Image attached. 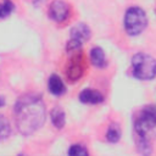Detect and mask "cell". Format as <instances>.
I'll return each mask as SVG.
<instances>
[{
    "mask_svg": "<svg viewBox=\"0 0 156 156\" xmlns=\"http://www.w3.org/2000/svg\"><path fill=\"white\" fill-rule=\"evenodd\" d=\"M79 100L84 104H99L104 101V96L101 93L94 89H84L79 94Z\"/></svg>",
    "mask_w": 156,
    "mask_h": 156,
    "instance_id": "obj_8",
    "label": "cell"
},
{
    "mask_svg": "<svg viewBox=\"0 0 156 156\" xmlns=\"http://www.w3.org/2000/svg\"><path fill=\"white\" fill-rule=\"evenodd\" d=\"M69 12V7L68 5L62 1V0H55L54 2H51L50 5V10H49V15L50 17L56 21V22H61L63 20L67 18Z\"/></svg>",
    "mask_w": 156,
    "mask_h": 156,
    "instance_id": "obj_6",
    "label": "cell"
},
{
    "mask_svg": "<svg viewBox=\"0 0 156 156\" xmlns=\"http://www.w3.org/2000/svg\"><path fill=\"white\" fill-rule=\"evenodd\" d=\"M90 38V29L84 23L76 24L71 30V40L67 44V51L77 50Z\"/></svg>",
    "mask_w": 156,
    "mask_h": 156,
    "instance_id": "obj_5",
    "label": "cell"
},
{
    "mask_svg": "<svg viewBox=\"0 0 156 156\" xmlns=\"http://www.w3.org/2000/svg\"><path fill=\"white\" fill-rule=\"evenodd\" d=\"M84 71V65H83V55L80 54L79 56H74L71 62H69V66H68V69H67V76L72 79V80H76V79H79V77L82 76Z\"/></svg>",
    "mask_w": 156,
    "mask_h": 156,
    "instance_id": "obj_7",
    "label": "cell"
},
{
    "mask_svg": "<svg viewBox=\"0 0 156 156\" xmlns=\"http://www.w3.org/2000/svg\"><path fill=\"white\" fill-rule=\"evenodd\" d=\"M10 134V126L7 123V121L0 116V138H7Z\"/></svg>",
    "mask_w": 156,
    "mask_h": 156,
    "instance_id": "obj_14",
    "label": "cell"
},
{
    "mask_svg": "<svg viewBox=\"0 0 156 156\" xmlns=\"http://www.w3.org/2000/svg\"><path fill=\"white\" fill-rule=\"evenodd\" d=\"M49 90L54 94V95H62L66 90L63 82L61 80V78L57 74H51L49 78Z\"/></svg>",
    "mask_w": 156,
    "mask_h": 156,
    "instance_id": "obj_9",
    "label": "cell"
},
{
    "mask_svg": "<svg viewBox=\"0 0 156 156\" xmlns=\"http://www.w3.org/2000/svg\"><path fill=\"white\" fill-rule=\"evenodd\" d=\"M133 74L138 79L150 80L156 76V60L144 52L136 54L132 60Z\"/></svg>",
    "mask_w": 156,
    "mask_h": 156,
    "instance_id": "obj_2",
    "label": "cell"
},
{
    "mask_svg": "<svg viewBox=\"0 0 156 156\" xmlns=\"http://www.w3.org/2000/svg\"><path fill=\"white\" fill-rule=\"evenodd\" d=\"M156 127V108L152 106L144 107L135 119V132L138 136L147 138L149 133Z\"/></svg>",
    "mask_w": 156,
    "mask_h": 156,
    "instance_id": "obj_4",
    "label": "cell"
},
{
    "mask_svg": "<svg viewBox=\"0 0 156 156\" xmlns=\"http://www.w3.org/2000/svg\"><path fill=\"white\" fill-rule=\"evenodd\" d=\"M46 0H34V4L37 5V6H39V5H41V4H44Z\"/></svg>",
    "mask_w": 156,
    "mask_h": 156,
    "instance_id": "obj_16",
    "label": "cell"
},
{
    "mask_svg": "<svg viewBox=\"0 0 156 156\" xmlns=\"http://www.w3.org/2000/svg\"><path fill=\"white\" fill-rule=\"evenodd\" d=\"M106 138H107V140L111 141V143H116V141H118L119 138H121V130H119L118 126H116V124H111V126L108 127V129H107Z\"/></svg>",
    "mask_w": 156,
    "mask_h": 156,
    "instance_id": "obj_12",
    "label": "cell"
},
{
    "mask_svg": "<svg viewBox=\"0 0 156 156\" xmlns=\"http://www.w3.org/2000/svg\"><path fill=\"white\" fill-rule=\"evenodd\" d=\"M16 126L23 135H30L45 122V106L40 98L26 95L18 99L13 108Z\"/></svg>",
    "mask_w": 156,
    "mask_h": 156,
    "instance_id": "obj_1",
    "label": "cell"
},
{
    "mask_svg": "<svg viewBox=\"0 0 156 156\" xmlns=\"http://www.w3.org/2000/svg\"><path fill=\"white\" fill-rule=\"evenodd\" d=\"M68 154L76 156V155H88L89 152H88V150H87L84 146H82V145H72L71 149L68 150Z\"/></svg>",
    "mask_w": 156,
    "mask_h": 156,
    "instance_id": "obj_15",
    "label": "cell"
},
{
    "mask_svg": "<svg viewBox=\"0 0 156 156\" xmlns=\"http://www.w3.org/2000/svg\"><path fill=\"white\" fill-rule=\"evenodd\" d=\"M13 10V5L10 0H2L0 2V18L9 16Z\"/></svg>",
    "mask_w": 156,
    "mask_h": 156,
    "instance_id": "obj_13",
    "label": "cell"
},
{
    "mask_svg": "<svg viewBox=\"0 0 156 156\" xmlns=\"http://www.w3.org/2000/svg\"><path fill=\"white\" fill-rule=\"evenodd\" d=\"M147 24L146 13L140 7H130L127 10L124 16V27L128 34L138 35L140 34Z\"/></svg>",
    "mask_w": 156,
    "mask_h": 156,
    "instance_id": "obj_3",
    "label": "cell"
},
{
    "mask_svg": "<svg viewBox=\"0 0 156 156\" xmlns=\"http://www.w3.org/2000/svg\"><path fill=\"white\" fill-rule=\"evenodd\" d=\"M51 121L56 128H62L65 126V112L60 107H55L51 111Z\"/></svg>",
    "mask_w": 156,
    "mask_h": 156,
    "instance_id": "obj_11",
    "label": "cell"
},
{
    "mask_svg": "<svg viewBox=\"0 0 156 156\" xmlns=\"http://www.w3.org/2000/svg\"><path fill=\"white\" fill-rule=\"evenodd\" d=\"M90 60L93 62V65L95 67H99V68H102L105 67L106 65V58H105V52L99 46H95L91 49L90 51Z\"/></svg>",
    "mask_w": 156,
    "mask_h": 156,
    "instance_id": "obj_10",
    "label": "cell"
}]
</instances>
